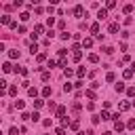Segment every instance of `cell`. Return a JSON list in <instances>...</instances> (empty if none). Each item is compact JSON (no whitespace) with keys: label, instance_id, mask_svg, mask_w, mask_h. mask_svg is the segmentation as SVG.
<instances>
[{"label":"cell","instance_id":"1","mask_svg":"<svg viewBox=\"0 0 135 135\" xmlns=\"http://www.w3.org/2000/svg\"><path fill=\"white\" fill-rule=\"evenodd\" d=\"M106 17H108V11H106V9H99V11H97V19H99V21L106 19Z\"/></svg>","mask_w":135,"mask_h":135},{"label":"cell","instance_id":"2","mask_svg":"<svg viewBox=\"0 0 135 135\" xmlns=\"http://www.w3.org/2000/svg\"><path fill=\"white\" fill-rule=\"evenodd\" d=\"M116 93H123V91H127V87H125V82H116Z\"/></svg>","mask_w":135,"mask_h":135},{"label":"cell","instance_id":"3","mask_svg":"<svg viewBox=\"0 0 135 135\" xmlns=\"http://www.w3.org/2000/svg\"><path fill=\"white\" fill-rule=\"evenodd\" d=\"M0 23H4V25H11L13 21H11V17H9V15H2V17H0Z\"/></svg>","mask_w":135,"mask_h":135},{"label":"cell","instance_id":"4","mask_svg":"<svg viewBox=\"0 0 135 135\" xmlns=\"http://www.w3.org/2000/svg\"><path fill=\"white\" fill-rule=\"evenodd\" d=\"M82 46L91 49V46H93V38H84V40H82Z\"/></svg>","mask_w":135,"mask_h":135},{"label":"cell","instance_id":"5","mask_svg":"<svg viewBox=\"0 0 135 135\" xmlns=\"http://www.w3.org/2000/svg\"><path fill=\"white\" fill-rule=\"evenodd\" d=\"M9 57H11V59H17V57H19V51H17V49L9 51Z\"/></svg>","mask_w":135,"mask_h":135},{"label":"cell","instance_id":"6","mask_svg":"<svg viewBox=\"0 0 135 135\" xmlns=\"http://www.w3.org/2000/svg\"><path fill=\"white\" fill-rule=\"evenodd\" d=\"M99 118H101V120H110V112H108V110H104V112L99 114Z\"/></svg>","mask_w":135,"mask_h":135},{"label":"cell","instance_id":"7","mask_svg":"<svg viewBox=\"0 0 135 135\" xmlns=\"http://www.w3.org/2000/svg\"><path fill=\"white\" fill-rule=\"evenodd\" d=\"M82 13H84V9H82L80 4H78V6H74V15H76V17H80Z\"/></svg>","mask_w":135,"mask_h":135},{"label":"cell","instance_id":"8","mask_svg":"<svg viewBox=\"0 0 135 135\" xmlns=\"http://www.w3.org/2000/svg\"><path fill=\"white\" fill-rule=\"evenodd\" d=\"M108 32H110V34H116V32H118V23H110Z\"/></svg>","mask_w":135,"mask_h":135},{"label":"cell","instance_id":"9","mask_svg":"<svg viewBox=\"0 0 135 135\" xmlns=\"http://www.w3.org/2000/svg\"><path fill=\"white\" fill-rule=\"evenodd\" d=\"M21 133V129H17V127H11L9 129V135H19Z\"/></svg>","mask_w":135,"mask_h":135},{"label":"cell","instance_id":"10","mask_svg":"<svg viewBox=\"0 0 135 135\" xmlns=\"http://www.w3.org/2000/svg\"><path fill=\"white\" fill-rule=\"evenodd\" d=\"M91 32L95 34V36H99V23H93V25H91Z\"/></svg>","mask_w":135,"mask_h":135},{"label":"cell","instance_id":"11","mask_svg":"<svg viewBox=\"0 0 135 135\" xmlns=\"http://www.w3.org/2000/svg\"><path fill=\"white\" fill-rule=\"evenodd\" d=\"M30 53H32V55H34V53H38V44H36V42L30 44Z\"/></svg>","mask_w":135,"mask_h":135},{"label":"cell","instance_id":"12","mask_svg":"<svg viewBox=\"0 0 135 135\" xmlns=\"http://www.w3.org/2000/svg\"><path fill=\"white\" fill-rule=\"evenodd\" d=\"M89 61H93V63H97V61H99V55H95V53H91V55H89Z\"/></svg>","mask_w":135,"mask_h":135},{"label":"cell","instance_id":"13","mask_svg":"<svg viewBox=\"0 0 135 135\" xmlns=\"http://www.w3.org/2000/svg\"><path fill=\"white\" fill-rule=\"evenodd\" d=\"M63 114H65V108H63V106H59V108H57V116H59V118H63Z\"/></svg>","mask_w":135,"mask_h":135},{"label":"cell","instance_id":"14","mask_svg":"<svg viewBox=\"0 0 135 135\" xmlns=\"http://www.w3.org/2000/svg\"><path fill=\"white\" fill-rule=\"evenodd\" d=\"M2 70H4V72H11V70H13V65L6 61V63H2Z\"/></svg>","mask_w":135,"mask_h":135},{"label":"cell","instance_id":"15","mask_svg":"<svg viewBox=\"0 0 135 135\" xmlns=\"http://www.w3.org/2000/svg\"><path fill=\"white\" fill-rule=\"evenodd\" d=\"M114 129H116V131H123V129H125V125H123L120 120H116V125H114Z\"/></svg>","mask_w":135,"mask_h":135},{"label":"cell","instance_id":"16","mask_svg":"<svg viewBox=\"0 0 135 135\" xmlns=\"http://www.w3.org/2000/svg\"><path fill=\"white\" fill-rule=\"evenodd\" d=\"M42 32H44L42 25H36V28H34V34H36V36H38V34H42Z\"/></svg>","mask_w":135,"mask_h":135},{"label":"cell","instance_id":"17","mask_svg":"<svg viewBox=\"0 0 135 135\" xmlns=\"http://www.w3.org/2000/svg\"><path fill=\"white\" fill-rule=\"evenodd\" d=\"M129 108H131L129 101H120V110H129Z\"/></svg>","mask_w":135,"mask_h":135},{"label":"cell","instance_id":"18","mask_svg":"<svg viewBox=\"0 0 135 135\" xmlns=\"http://www.w3.org/2000/svg\"><path fill=\"white\" fill-rule=\"evenodd\" d=\"M72 89H74V87H72V84H70V82H65V84H63V91H65V93H70Z\"/></svg>","mask_w":135,"mask_h":135},{"label":"cell","instance_id":"19","mask_svg":"<svg viewBox=\"0 0 135 135\" xmlns=\"http://www.w3.org/2000/svg\"><path fill=\"white\" fill-rule=\"evenodd\" d=\"M104 53H106V55H112L114 49H112V46H104Z\"/></svg>","mask_w":135,"mask_h":135},{"label":"cell","instance_id":"20","mask_svg":"<svg viewBox=\"0 0 135 135\" xmlns=\"http://www.w3.org/2000/svg\"><path fill=\"white\" fill-rule=\"evenodd\" d=\"M114 6H116V2H114V0H108V4H106V11H108V9H114Z\"/></svg>","mask_w":135,"mask_h":135},{"label":"cell","instance_id":"21","mask_svg":"<svg viewBox=\"0 0 135 135\" xmlns=\"http://www.w3.org/2000/svg\"><path fill=\"white\" fill-rule=\"evenodd\" d=\"M106 80H108V82H114V80H116V76H114V74H112V72H110V74H108V76H106Z\"/></svg>","mask_w":135,"mask_h":135},{"label":"cell","instance_id":"22","mask_svg":"<svg viewBox=\"0 0 135 135\" xmlns=\"http://www.w3.org/2000/svg\"><path fill=\"white\" fill-rule=\"evenodd\" d=\"M42 95L49 97V95H51V87H44V89H42Z\"/></svg>","mask_w":135,"mask_h":135},{"label":"cell","instance_id":"23","mask_svg":"<svg viewBox=\"0 0 135 135\" xmlns=\"http://www.w3.org/2000/svg\"><path fill=\"white\" fill-rule=\"evenodd\" d=\"M127 95H129V97H135V89L129 87V89H127Z\"/></svg>","mask_w":135,"mask_h":135},{"label":"cell","instance_id":"24","mask_svg":"<svg viewBox=\"0 0 135 135\" xmlns=\"http://www.w3.org/2000/svg\"><path fill=\"white\" fill-rule=\"evenodd\" d=\"M34 106H36V108H42L44 101H42V99H36V101H34Z\"/></svg>","mask_w":135,"mask_h":135},{"label":"cell","instance_id":"25","mask_svg":"<svg viewBox=\"0 0 135 135\" xmlns=\"http://www.w3.org/2000/svg\"><path fill=\"white\" fill-rule=\"evenodd\" d=\"M28 93H30V95H32V97H36V95H38V91H36V89H32V87H30V89H28Z\"/></svg>","mask_w":135,"mask_h":135},{"label":"cell","instance_id":"26","mask_svg":"<svg viewBox=\"0 0 135 135\" xmlns=\"http://www.w3.org/2000/svg\"><path fill=\"white\" fill-rule=\"evenodd\" d=\"M80 57H82V53H80V51H76V53H74V61H80Z\"/></svg>","mask_w":135,"mask_h":135},{"label":"cell","instance_id":"27","mask_svg":"<svg viewBox=\"0 0 135 135\" xmlns=\"http://www.w3.org/2000/svg\"><path fill=\"white\" fill-rule=\"evenodd\" d=\"M15 108H19V110H21V108H23V101H21V99H17V101H15Z\"/></svg>","mask_w":135,"mask_h":135},{"label":"cell","instance_id":"28","mask_svg":"<svg viewBox=\"0 0 135 135\" xmlns=\"http://www.w3.org/2000/svg\"><path fill=\"white\" fill-rule=\"evenodd\" d=\"M38 118H40V114H38V112H32V120H34V123H36Z\"/></svg>","mask_w":135,"mask_h":135},{"label":"cell","instance_id":"29","mask_svg":"<svg viewBox=\"0 0 135 135\" xmlns=\"http://www.w3.org/2000/svg\"><path fill=\"white\" fill-rule=\"evenodd\" d=\"M123 11H125V13H131V11H133V4H125V9H123Z\"/></svg>","mask_w":135,"mask_h":135},{"label":"cell","instance_id":"30","mask_svg":"<svg viewBox=\"0 0 135 135\" xmlns=\"http://www.w3.org/2000/svg\"><path fill=\"white\" fill-rule=\"evenodd\" d=\"M133 74H135V72H133V70H125V78H131V76H133Z\"/></svg>","mask_w":135,"mask_h":135},{"label":"cell","instance_id":"31","mask_svg":"<svg viewBox=\"0 0 135 135\" xmlns=\"http://www.w3.org/2000/svg\"><path fill=\"white\" fill-rule=\"evenodd\" d=\"M55 133H57V135H65V129H63V127H59V129H55Z\"/></svg>","mask_w":135,"mask_h":135},{"label":"cell","instance_id":"32","mask_svg":"<svg viewBox=\"0 0 135 135\" xmlns=\"http://www.w3.org/2000/svg\"><path fill=\"white\" fill-rule=\"evenodd\" d=\"M55 65H57V61H55V59H49V68H51V70H53Z\"/></svg>","mask_w":135,"mask_h":135},{"label":"cell","instance_id":"33","mask_svg":"<svg viewBox=\"0 0 135 135\" xmlns=\"http://www.w3.org/2000/svg\"><path fill=\"white\" fill-rule=\"evenodd\" d=\"M84 72H87V70H84V68H78V72H76V74H78V76L82 78V76H84Z\"/></svg>","mask_w":135,"mask_h":135},{"label":"cell","instance_id":"34","mask_svg":"<svg viewBox=\"0 0 135 135\" xmlns=\"http://www.w3.org/2000/svg\"><path fill=\"white\" fill-rule=\"evenodd\" d=\"M46 59V53H38V61H44Z\"/></svg>","mask_w":135,"mask_h":135},{"label":"cell","instance_id":"35","mask_svg":"<svg viewBox=\"0 0 135 135\" xmlns=\"http://www.w3.org/2000/svg\"><path fill=\"white\" fill-rule=\"evenodd\" d=\"M57 63H59V68H65V65H68V61H65V59H59Z\"/></svg>","mask_w":135,"mask_h":135},{"label":"cell","instance_id":"36","mask_svg":"<svg viewBox=\"0 0 135 135\" xmlns=\"http://www.w3.org/2000/svg\"><path fill=\"white\" fill-rule=\"evenodd\" d=\"M51 78V72H42V80H49Z\"/></svg>","mask_w":135,"mask_h":135},{"label":"cell","instance_id":"37","mask_svg":"<svg viewBox=\"0 0 135 135\" xmlns=\"http://www.w3.org/2000/svg\"><path fill=\"white\" fill-rule=\"evenodd\" d=\"M127 127H129V129H133V127H135V118H133V120H129V123H127Z\"/></svg>","mask_w":135,"mask_h":135},{"label":"cell","instance_id":"38","mask_svg":"<svg viewBox=\"0 0 135 135\" xmlns=\"http://www.w3.org/2000/svg\"><path fill=\"white\" fill-rule=\"evenodd\" d=\"M131 106H133V108H135V99H133V101H131Z\"/></svg>","mask_w":135,"mask_h":135}]
</instances>
